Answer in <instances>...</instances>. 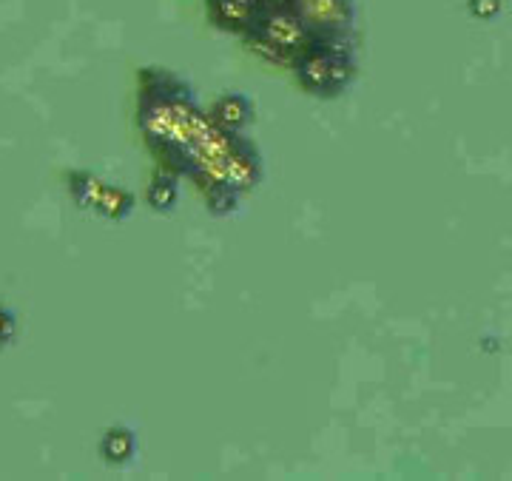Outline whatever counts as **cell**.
<instances>
[{"label": "cell", "instance_id": "7", "mask_svg": "<svg viewBox=\"0 0 512 481\" xmlns=\"http://www.w3.org/2000/svg\"><path fill=\"white\" fill-rule=\"evenodd\" d=\"M208 117H211V120H214V126H220L222 131L245 134V131L254 126L256 106L248 94L228 92L214 100V106L208 109Z\"/></svg>", "mask_w": 512, "mask_h": 481}, {"label": "cell", "instance_id": "6", "mask_svg": "<svg viewBox=\"0 0 512 481\" xmlns=\"http://www.w3.org/2000/svg\"><path fill=\"white\" fill-rule=\"evenodd\" d=\"M265 6L268 0H205V15L217 32L245 37Z\"/></svg>", "mask_w": 512, "mask_h": 481}, {"label": "cell", "instance_id": "10", "mask_svg": "<svg viewBox=\"0 0 512 481\" xmlns=\"http://www.w3.org/2000/svg\"><path fill=\"white\" fill-rule=\"evenodd\" d=\"M100 456L103 462L123 467V464L134 462L137 456V436L131 427H109L100 439Z\"/></svg>", "mask_w": 512, "mask_h": 481}, {"label": "cell", "instance_id": "5", "mask_svg": "<svg viewBox=\"0 0 512 481\" xmlns=\"http://www.w3.org/2000/svg\"><path fill=\"white\" fill-rule=\"evenodd\" d=\"M265 177V163H262V151L256 148L251 137L239 134L237 146L228 157V166H225V185L234 188L237 194H251L259 188Z\"/></svg>", "mask_w": 512, "mask_h": 481}, {"label": "cell", "instance_id": "11", "mask_svg": "<svg viewBox=\"0 0 512 481\" xmlns=\"http://www.w3.org/2000/svg\"><path fill=\"white\" fill-rule=\"evenodd\" d=\"M103 183L106 180H100L92 171H69L66 174V188H69L77 208H83V211H92L100 191H103Z\"/></svg>", "mask_w": 512, "mask_h": 481}, {"label": "cell", "instance_id": "8", "mask_svg": "<svg viewBox=\"0 0 512 481\" xmlns=\"http://www.w3.org/2000/svg\"><path fill=\"white\" fill-rule=\"evenodd\" d=\"M180 203V174L171 168L157 166L146 188V205L157 214H171Z\"/></svg>", "mask_w": 512, "mask_h": 481}, {"label": "cell", "instance_id": "12", "mask_svg": "<svg viewBox=\"0 0 512 481\" xmlns=\"http://www.w3.org/2000/svg\"><path fill=\"white\" fill-rule=\"evenodd\" d=\"M202 197H205V205L214 217H231L239 208V200H242V194H237L228 185H211L202 191Z\"/></svg>", "mask_w": 512, "mask_h": 481}, {"label": "cell", "instance_id": "3", "mask_svg": "<svg viewBox=\"0 0 512 481\" xmlns=\"http://www.w3.org/2000/svg\"><path fill=\"white\" fill-rule=\"evenodd\" d=\"M245 43L265 60L291 66L293 60L311 46L313 37L285 0H268V6L251 26V32L245 35Z\"/></svg>", "mask_w": 512, "mask_h": 481}, {"label": "cell", "instance_id": "4", "mask_svg": "<svg viewBox=\"0 0 512 481\" xmlns=\"http://www.w3.org/2000/svg\"><path fill=\"white\" fill-rule=\"evenodd\" d=\"M313 40L350 43L356 32V0H285Z\"/></svg>", "mask_w": 512, "mask_h": 481}, {"label": "cell", "instance_id": "2", "mask_svg": "<svg viewBox=\"0 0 512 481\" xmlns=\"http://www.w3.org/2000/svg\"><path fill=\"white\" fill-rule=\"evenodd\" d=\"M296 86L319 100H336L348 92L359 77V60L350 43L313 40L291 63Z\"/></svg>", "mask_w": 512, "mask_h": 481}, {"label": "cell", "instance_id": "9", "mask_svg": "<svg viewBox=\"0 0 512 481\" xmlns=\"http://www.w3.org/2000/svg\"><path fill=\"white\" fill-rule=\"evenodd\" d=\"M134 205H137V200H134V194L128 188L114 183H103V191H100V197L94 203L92 214H97V217H103V220L109 222H123L134 214Z\"/></svg>", "mask_w": 512, "mask_h": 481}, {"label": "cell", "instance_id": "14", "mask_svg": "<svg viewBox=\"0 0 512 481\" xmlns=\"http://www.w3.org/2000/svg\"><path fill=\"white\" fill-rule=\"evenodd\" d=\"M470 15L478 20H493L501 12V0H470Z\"/></svg>", "mask_w": 512, "mask_h": 481}, {"label": "cell", "instance_id": "1", "mask_svg": "<svg viewBox=\"0 0 512 481\" xmlns=\"http://www.w3.org/2000/svg\"><path fill=\"white\" fill-rule=\"evenodd\" d=\"M211 117L194 97V89L183 77L148 66L137 74V129L148 151L163 168L180 177L188 166V154Z\"/></svg>", "mask_w": 512, "mask_h": 481}, {"label": "cell", "instance_id": "13", "mask_svg": "<svg viewBox=\"0 0 512 481\" xmlns=\"http://www.w3.org/2000/svg\"><path fill=\"white\" fill-rule=\"evenodd\" d=\"M18 336V316L12 314L6 305H0V351L9 348Z\"/></svg>", "mask_w": 512, "mask_h": 481}]
</instances>
